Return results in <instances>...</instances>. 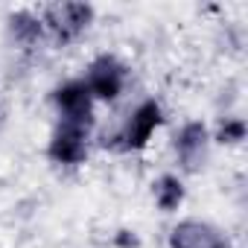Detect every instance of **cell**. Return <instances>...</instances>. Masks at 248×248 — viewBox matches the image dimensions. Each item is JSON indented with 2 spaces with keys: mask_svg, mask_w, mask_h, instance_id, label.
Masks as SVG:
<instances>
[{
  "mask_svg": "<svg viewBox=\"0 0 248 248\" xmlns=\"http://www.w3.org/2000/svg\"><path fill=\"white\" fill-rule=\"evenodd\" d=\"M210 129L204 120H187L184 126L178 129L175 140H172V149H175V158L181 167L187 170H199L207 158V149H210Z\"/></svg>",
  "mask_w": 248,
  "mask_h": 248,
  "instance_id": "7",
  "label": "cell"
},
{
  "mask_svg": "<svg viewBox=\"0 0 248 248\" xmlns=\"http://www.w3.org/2000/svg\"><path fill=\"white\" fill-rule=\"evenodd\" d=\"M88 146H91V129L59 123L47 140V158L56 167H79L88 161Z\"/></svg>",
  "mask_w": 248,
  "mask_h": 248,
  "instance_id": "5",
  "label": "cell"
},
{
  "mask_svg": "<svg viewBox=\"0 0 248 248\" xmlns=\"http://www.w3.org/2000/svg\"><path fill=\"white\" fill-rule=\"evenodd\" d=\"M82 82H85V88L91 91L93 102H117L120 93L126 91L129 67L123 64L114 53H99L96 59H91V64H88Z\"/></svg>",
  "mask_w": 248,
  "mask_h": 248,
  "instance_id": "2",
  "label": "cell"
},
{
  "mask_svg": "<svg viewBox=\"0 0 248 248\" xmlns=\"http://www.w3.org/2000/svg\"><path fill=\"white\" fill-rule=\"evenodd\" d=\"M164 126V105L158 102V99H143L132 114H129V120H126V126L120 129V135H117V146L123 149V152H143L149 143H152V138H155V132Z\"/></svg>",
  "mask_w": 248,
  "mask_h": 248,
  "instance_id": "3",
  "label": "cell"
},
{
  "mask_svg": "<svg viewBox=\"0 0 248 248\" xmlns=\"http://www.w3.org/2000/svg\"><path fill=\"white\" fill-rule=\"evenodd\" d=\"M167 245L170 248H233L231 236L222 228H216L213 222H202V219H184L172 225Z\"/></svg>",
  "mask_w": 248,
  "mask_h": 248,
  "instance_id": "6",
  "label": "cell"
},
{
  "mask_svg": "<svg viewBox=\"0 0 248 248\" xmlns=\"http://www.w3.org/2000/svg\"><path fill=\"white\" fill-rule=\"evenodd\" d=\"M152 199H155V207L161 213H175V210H181V204L187 199V187L178 175L164 172L152 181Z\"/></svg>",
  "mask_w": 248,
  "mask_h": 248,
  "instance_id": "9",
  "label": "cell"
},
{
  "mask_svg": "<svg viewBox=\"0 0 248 248\" xmlns=\"http://www.w3.org/2000/svg\"><path fill=\"white\" fill-rule=\"evenodd\" d=\"M245 135H248V126H245L242 117H222L216 132L210 135V140H216L222 146H242Z\"/></svg>",
  "mask_w": 248,
  "mask_h": 248,
  "instance_id": "10",
  "label": "cell"
},
{
  "mask_svg": "<svg viewBox=\"0 0 248 248\" xmlns=\"http://www.w3.org/2000/svg\"><path fill=\"white\" fill-rule=\"evenodd\" d=\"M38 15L44 24V35L56 47H67L91 30L96 9L91 3H53V6L38 9Z\"/></svg>",
  "mask_w": 248,
  "mask_h": 248,
  "instance_id": "1",
  "label": "cell"
},
{
  "mask_svg": "<svg viewBox=\"0 0 248 248\" xmlns=\"http://www.w3.org/2000/svg\"><path fill=\"white\" fill-rule=\"evenodd\" d=\"M53 108L59 114V123H73V126H93V96L85 88L82 79H67L59 88H53Z\"/></svg>",
  "mask_w": 248,
  "mask_h": 248,
  "instance_id": "4",
  "label": "cell"
},
{
  "mask_svg": "<svg viewBox=\"0 0 248 248\" xmlns=\"http://www.w3.org/2000/svg\"><path fill=\"white\" fill-rule=\"evenodd\" d=\"M9 35L18 47L24 50H32L38 47L47 35H44V24H41V15L35 9H18L9 15Z\"/></svg>",
  "mask_w": 248,
  "mask_h": 248,
  "instance_id": "8",
  "label": "cell"
},
{
  "mask_svg": "<svg viewBox=\"0 0 248 248\" xmlns=\"http://www.w3.org/2000/svg\"><path fill=\"white\" fill-rule=\"evenodd\" d=\"M114 248H140V236L129 228H120L114 233Z\"/></svg>",
  "mask_w": 248,
  "mask_h": 248,
  "instance_id": "11",
  "label": "cell"
}]
</instances>
